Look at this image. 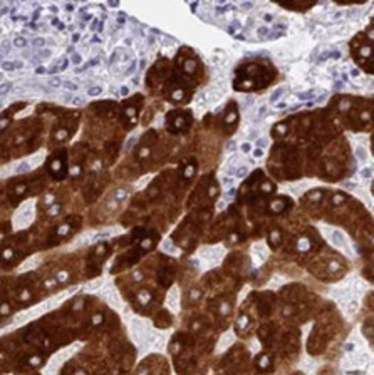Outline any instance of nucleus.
<instances>
[{"label":"nucleus","mask_w":374,"mask_h":375,"mask_svg":"<svg viewBox=\"0 0 374 375\" xmlns=\"http://www.w3.org/2000/svg\"><path fill=\"white\" fill-rule=\"evenodd\" d=\"M10 87H12L10 84H2V86H0V94H2V95H5V94L10 91Z\"/></svg>","instance_id":"f704fd0d"},{"label":"nucleus","mask_w":374,"mask_h":375,"mask_svg":"<svg viewBox=\"0 0 374 375\" xmlns=\"http://www.w3.org/2000/svg\"><path fill=\"white\" fill-rule=\"evenodd\" d=\"M357 156H359V158H364V151H361V149H357Z\"/></svg>","instance_id":"680f3d73"},{"label":"nucleus","mask_w":374,"mask_h":375,"mask_svg":"<svg viewBox=\"0 0 374 375\" xmlns=\"http://www.w3.org/2000/svg\"><path fill=\"white\" fill-rule=\"evenodd\" d=\"M124 22H126V20H124V17H119V18H117V24H124Z\"/></svg>","instance_id":"e2e57ef3"},{"label":"nucleus","mask_w":374,"mask_h":375,"mask_svg":"<svg viewBox=\"0 0 374 375\" xmlns=\"http://www.w3.org/2000/svg\"><path fill=\"white\" fill-rule=\"evenodd\" d=\"M284 91H285V89H282V87H280V89H277V91H275V92H273V94H272V97H270V102H275V101H277V99H278V97H280V95H282V94H284Z\"/></svg>","instance_id":"393cba45"},{"label":"nucleus","mask_w":374,"mask_h":375,"mask_svg":"<svg viewBox=\"0 0 374 375\" xmlns=\"http://www.w3.org/2000/svg\"><path fill=\"white\" fill-rule=\"evenodd\" d=\"M344 201V196H334V204H341Z\"/></svg>","instance_id":"a18cd8bd"},{"label":"nucleus","mask_w":374,"mask_h":375,"mask_svg":"<svg viewBox=\"0 0 374 375\" xmlns=\"http://www.w3.org/2000/svg\"><path fill=\"white\" fill-rule=\"evenodd\" d=\"M91 42H96V44H99V42H101V39H99L97 35H92V39H91Z\"/></svg>","instance_id":"4d7b16f0"},{"label":"nucleus","mask_w":374,"mask_h":375,"mask_svg":"<svg viewBox=\"0 0 374 375\" xmlns=\"http://www.w3.org/2000/svg\"><path fill=\"white\" fill-rule=\"evenodd\" d=\"M102 321H104V317H102L101 313H96V315L92 317V325H94V327H97V325H101Z\"/></svg>","instance_id":"6ab92c4d"},{"label":"nucleus","mask_w":374,"mask_h":375,"mask_svg":"<svg viewBox=\"0 0 374 375\" xmlns=\"http://www.w3.org/2000/svg\"><path fill=\"white\" fill-rule=\"evenodd\" d=\"M218 313H220V315H227V313H230V303H227V301H225V303L220 305Z\"/></svg>","instance_id":"f3484780"},{"label":"nucleus","mask_w":374,"mask_h":375,"mask_svg":"<svg viewBox=\"0 0 374 375\" xmlns=\"http://www.w3.org/2000/svg\"><path fill=\"white\" fill-rule=\"evenodd\" d=\"M193 173H195V164H191L190 167L186 166V167H185V171H183V176H185V178H191Z\"/></svg>","instance_id":"5701e85b"},{"label":"nucleus","mask_w":374,"mask_h":375,"mask_svg":"<svg viewBox=\"0 0 374 375\" xmlns=\"http://www.w3.org/2000/svg\"><path fill=\"white\" fill-rule=\"evenodd\" d=\"M22 66H24L22 62H2L3 71H15V69H20Z\"/></svg>","instance_id":"9d476101"},{"label":"nucleus","mask_w":374,"mask_h":375,"mask_svg":"<svg viewBox=\"0 0 374 375\" xmlns=\"http://www.w3.org/2000/svg\"><path fill=\"white\" fill-rule=\"evenodd\" d=\"M44 206H52L55 203V198H54V194H47V196H44Z\"/></svg>","instance_id":"dca6fc26"},{"label":"nucleus","mask_w":374,"mask_h":375,"mask_svg":"<svg viewBox=\"0 0 374 375\" xmlns=\"http://www.w3.org/2000/svg\"><path fill=\"white\" fill-rule=\"evenodd\" d=\"M67 278H69V273H67L66 270H60L59 273L55 275V281H59V283H64V281H67Z\"/></svg>","instance_id":"ddd939ff"},{"label":"nucleus","mask_w":374,"mask_h":375,"mask_svg":"<svg viewBox=\"0 0 374 375\" xmlns=\"http://www.w3.org/2000/svg\"><path fill=\"white\" fill-rule=\"evenodd\" d=\"M12 258H14V248H5L0 253V265H7Z\"/></svg>","instance_id":"39448f33"},{"label":"nucleus","mask_w":374,"mask_h":375,"mask_svg":"<svg viewBox=\"0 0 374 375\" xmlns=\"http://www.w3.org/2000/svg\"><path fill=\"white\" fill-rule=\"evenodd\" d=\"M273 189H275V188H273V184H272L270 181L262 183V191H263V193H272Z\"/></svg>","instance_id":"2eb2a0df"},{"label":"nucleus","mask_w":374,"mask_h":375,"mask_svg":"<svg viewBox=\"0 0 374 375\" xmlns=\"http://www.w3.org/2000/svg\"><path fill=\"white\" fill-rule=\"evenodd\" d=\"M216 194H218V186H216V184H212V186H210V193H208V196H210V198H215Z\"/></svg>","instance_id":"c756f323"},{"label":"nucleus","mask_w":374,"mask_h":375,"mask_svg":"<svg viewBox=\"0 0 374 375\" xmlns=\"http://www.w3.org/2000/svg\"><path fill=\"white\" fill-rule=\"evenodd\" d=\"M9 124H10L9 117H2V119H0V131H3V129H5Z\"/></svg>","instance_id":"473e14b6"},{"label":"nucleus","mask_w":374,"mask_h":375,"mask_svg":"<svg viewBox=\"0 0 374 375\" xmlns=\"http://www.w3.org/2000/svg\"><path fill=\"white\" fill-rule=\"evenodd\" d=\"M72 104H76V106H82V104H84V99H82V97H74V99H72Z\"/></svg>","instance_id":"4c0bfd02"},{"label":"nucleus","mask_w":374,"mask_h":375,"mask_svg":"<svg viewBox=\"0 0 374 375\" xmlns=\"http://www.w3.org/2000/svg\"><path fill=\"white\" fill-rule=\"evenodd\" d=\"M346 350H354V343H347V345H346Z\"/></svg>","instance_id":"bf43d9fd"},{"label":"nucleus","mask_w":374,"mask_h":375,"mask_svg":"<svg viewBox=\"0 0 374 375\" xmlns=\"http://www.w3.org/2000/svg\"><path fill=\"white\" fill-rule=\"evenodd\" d=\"M247 173H249V169H247L245 166H242V167H238V169H236V176H238V178H245Z\"/></svg>","instance_id":"c85d7f7f"},{"label":"nucleus","mask_w":374,"mask_h":375,"mask_svg":"<svg viewBox=\"0 0 374 375\" xmlns=\"http://www.w3.org/2000/svg\"><path fill=\"white\" fill-rule=\"evenodd\" d=\"M134 141H136V137H131V139L128 141V144H126V149H129V147H131V146H133V143H134Z\"/></svg>","instance_id":"864d4df0"},{"label":"nucleus","mask_w":374,"mask_h":375,"mask_svg":"<svg viewBox=\"0 0 374 375\" xmlns=\"http://www.w3.org/2000/svg\"><path fill=\"white\" fill-rule=\"evenodd\" d=\"M136 300H138L143 307H146V305L153 300V295H151V292H148V290H141V292L136 295Z\"/></svg>","instance_id":"20e7f679"},{"label":"nucleus","mask_w":374,"mask_h":375,"mask_svg":"<svg viewBox=\"0 0 374 375\" xmlns=\"http://www.w3.org/2000/svg\"><path fill=\"white\" fill-rule=\"evenodd\" d=\"M262 154H263V151H262V149H255V151H253V156H255V158H260Z\"/></svg>","instance_id":"8fccbe9b"},{"label":"nucleus","mask_w":374,"mask_h":375,"mask_svg":"<svg viewBox=\"0 0 374 375\" xmlns=\"http://www.w3.org/2000/svg\"><path fill=\"white\" fill-rule=\"evenodd\" d=\"M10 312H12V308H10L9 303H2L0 305V315H9Z\"/></svg>","instance_id":"a211bd4d"},{"label":"nucleus","mask_w":374,"mask_h":375,"mask_svg":"<svg viewBox=\"0 0 374 375\" xmlns=\"http://www.w3.org/2000/svg\"><path fill=\"white\" fill-rule=\"evenodd\" d=\"M285 129H287V127H285V126H282V124H278V126H277V131H278V132H282V134L285 132Z\"/></svg>","instance_id":"5fc2aeb1"},{"label":"nucleus","mask_w":374,"mask_h":375,"mask_svg":"<svg viewBox=\"0 0 374 375\" xmlns=\"http://www.w3.org/2000/svg\"><path fill=\"white\" fill-rule=\"evenodd\" d=\"M81 55H79V54H74V55H72V64H79V62H81Z\"/></svg>","instance_id":"ea45409f"},{"label":"nucleus","mask_w":374,"mask_h":375,"mask_svg":"<svg viewBox=\"0 0 374 375\" xmlns=\"http://www.w3.org/2000/svg\"><path fill=\"white\" fill-rule=\"evenodd\" d=\"M227 149H228V151H235V141H230V143H228V146H227Z\"/></svg>","instance_id":"09e8293b"},{"label":"nucleus","mask_w":374,"mask_h":375,"mask_svg":"<svg viewBox=\"0 0 374 375\" xmlns=\"http://www.w3.org/2000/svg\"><path fill=\"white\" fill-rule=\"evenodd\" d=\"M62 86L66 87L67 91H77V86H76L74 82H71V80H66V82H62Z\"/></svg>","instance_id":"a878e982"},{"label":"nucleus","mask_w":374,"mask_h":375,"mask_svg":"<svg viewBox=\"0 0 374 375\" xmlns=\"http://www.w3.org/2000/svg\"><path fill=\"white\" fill-rule=\"evenodd\" d=\"M200 296H201V293L198 292V290H191V292H190V298H191V300H198Z\"/></svg>","instance_id":"e433bc0d"},{"label":"nucleus","mask_w":374,"mask_h":375,"mask_svg":"<svg viewBox=\"0 0 374 375\" xmlns=\"http://www.w3.org/2000/svg\"><path fill=\"white\" fill-rule=\"evenodd\" d=\"M14 45L15 47H25V45H27V40H25L24 37H18V39L14 40Z\"/></svg>","instance_id":"b1692460"},{"label":"nucleus","mask_w":374,"mask_h":375,"mask_svg":"<svg viewBox=\"0 0 374 375\" xmlns=\"http://www.w3.org/2000/svg\"><path fill=\"white\" fill-rule=\"evenodd\" d=\"M49 171L52 173L55 179H62L64 174H66V166H64V158H59V156H54L51 161H49Z\"/></svg>","instance_id":"f257e3e1"},{"label":"nucleus","mask_w":374,"mask_h":375,"mask_svg":"<svg viewBox=\"0 0 374 375\" xmlns=\"http://www.w3.org/2000/svg\"><path fill=\"white\" fill-rule=\"evenodd\" d=\"M269 32H270L269 27H260V29L257 30V35L260 37V39H265V37L269 39Z\"/></svg>","instance_id":"4468645a"},{"label":"nucleus","mask_w":374,"mask_h":375,"mask_svg":"<svg viewBox=\"0 0 374 375\" xmlns=\"http://www.w3.org/2000/svg\"><path fill=\"white\" fill-rule=\"evenodd\" d=\"M185 69H186L188 72H193V71H195V64H193V62H190V64L186 62V64H185Z\"/></svg>","instance_id":"79ce46f5"},{"label":"nucleus","mask_w":374,"mask_h":375,"mask_svg":"<svg viewBox=\"0 0 374 375\" xmlns=\"http://www.w3.org/2000/svg\"><path fill=\"white\" fill-rule=\"evenodd\" d=\"M49 84H51L52 87H60V86H62V82H60V79H59V77L51 79V82H49Z\"/></svg>","instance_id":"c9c22d12"},{"label":"nucleus","mask_w":374,"mask_h":375,"mask_svg":"<svg viewBox=\"0 0 374 375\" xmlns=\"http://www.w3.org/2000/svg\"><path fill=\"white\" fill-rule=\"evenodd\" d=\"M101 92H102V87L101 86H94V87H91V89L87 91V94H89V95H99Z\"/></svg>","instance_id":"412c9836"},{"label":"nucleus","mask_w":374,"mask_h":375,"mask_svg":"<svg viewBox=\"0 0 374 375\" xmlns=\"http://www.w3.org/2000/svg\"><path fill=\"white\" fill-rule=\"evenodd\" d=\"M334 241L337 244H342V236H341V233H334Z\"/></svg>","instance_id":"58836bf2"},{"label":"nucleus","mask_w":374,"mask_h":375,"mask_svg":"<svg viewBox=\"0 0 374 375\" xmlns=\"http://www.w3.org/2000/svg\"><path fill=\"white\" fill-rule=\"evenodd\" d=\"M76 375H86V372H84V370H77V372H76Z\"/></svg>","instance_id":"338daca9"},{"label":"nucleus","mask_w":374,"mask_h":375,"mask_svg":"<svg viewBox=\"0 0 374 375\" xmlns=\"http://www.w3.org/2000/svg\"><path fill=\"white\" fill-rule=\"evenodd\" d=\"M25 193H27V184H17V186L14 188V194H12V196L18 200V198H24Z\"/></svg>","instance_id":"0eeeda50"},{"label":"nucleus","mask_w":374,"mask_h":375,"mask_svg":"<svg viewBox=\"0 0 374 375\" xmlns=\"http://www.w3.org/2000/svg\"><path fill=\"white\" fill-rule=\"evenodd\" d=\"M35 72H37V74H45L47 71H45L44 67H37V69H35Z\"/></svg>","instance_id":"6e6d98bb"},{"label":"nucleus","mask_w":374,"mask_h":375,"mask_svg":"<svg viewBox=\"0 0 374 375\" xmlns=\"http://www.w3.org/2000/svg\"><path fill=\"white\" fill-rule=\"evenodd\" d=\"M60 208H62V206H60L59 203H57L55 206L52 204V206H51V209H49V214H51V216H57V214H59V211H60Z\"/></svg>","instance_id":"4be33fe9"},{"label":"nucleus","mask_w":374,"mask_h":375,"mask_svg":"<svg viewBox=\"0 0 374 375\" xmlns=\"http://www.w3.org/2000/svg\"><path fill=\"white\" fill-rule=\"evenodd\" d=\"M134 67H136V60H133V62L129 64V69H128V71H126V74H131V72L134 71Z\"/></svg>","instance_id":"c03bdc74"},{"label":"nucleus","mask_w":374,"mask_h":375,"mask_svg":"<svg viewBox=\"0 0 374 375\" xmlns=\"http://www.w3.org/2000/svg\"><path fill=\"white\" fill-rule=\"evenodd\" d=\"M67 137H69V132H67V129H59V131H55V134H54V139L55 141H66Z\"/></svg>","instance_id":"9b49d317"},{"label":"nucleus","mask_w":374,"mask_h":375,"mask_svg":"<svg viewBox=\"0 0 374 375\" xmlns=\"http://www.w3.org/2000/svg\"><path fill=\"white\" fill-rule=\"evenodd\" d=\"M265 20H267V22H272V20H273V17H272V15H269V14H267V15H265Z\"/></svg>","instance_id":"052dcab7"},{"label":"nucleus","mask_w":374,"mask_h":375,"mask_svg":"<svg viewBox=\"0 0 374 375\" xmlns=\"http://www.w3.org/2000/svg\"><path fill=\"white\" fill-rule=\"evenodd\" d=\"M79 39V34H74V37H72V42H77Z\"/></svg>","instance_id":"0e129e2a"},{"label":"nucleus","mask_w":374,"mask_h":375,"mask_svg":"<svg viewBox=\"0 0 374 375\" xmlns=\"http://www.w3.org/2000/svg\"><path fill=\"white\" fill-rule=\"evenodd\" d=\"M247 327H249V317L242 315L238 320H236V330H245Z\"/></svg>","instance_id":"1a4fd4ad"},{"label":"nucleus","mask_w":374,"mask_h":375,"mask_svg":"<svg viewBox=\"0 0 374 375\" xmlns=\"http://www.w3.org/2000/svg\"><path fill=\"white\" fill-rule=\"evenodd\" d=\"M67 66H69V60H67V59H60L59 62H57V66H55V67H52L49 72H51V74H55V72H62Z\"/></svg>","instance_id":"423d86ee"},{"label":"nucleus","mask_w":374,"mask_h":375,"mask_svg":"<svg viewBox=\"0 0 374 375\" xmlns=\"http://www.w3.org/2000/svg\"><path fill=\"white\" fill-rule=\"evenodd\" d=\"M255 146H257V147H263V146H265V139H258L257 143H255Z\"/></svg>","instance_id":"de8ad7c7"},{"label":"nucleus","mask_w":374,"mask_h":375,"mask_svg":"<svg viewBox=\"0 0 374 375\" xmlns=\"http://www.w3.org/2000/svg\"><path fill=\"white\" fill-rule=\"evenodd\" d=\"M277 107H278V109H284V107H285V102H280V104H277Z\"/></svg>","instance_id":"69168bd1"},{"label":"nucleus","mask_w":374,"mask_h":375,"mask_svg":"<svg viewBox=\"0 0 374 375\" xmlns=\"http://www.w3.org/2000/svg\"><path fill=\"white\" fill-rule=\"evenodd\" d=\"M351 74H352L354 77H356V75H359V71H351Z\"/></svg>","instance_id":"774afa93"},{"label":"nucleus","mask_w":374,"mask_h":375,"mask_svg":"<svg viewBox=\"0 0 374 375\" xmlns=\"http://www.w3.org/2000/svg\"><path fill=\"white\" fill-rule=\"evenodd\" d=\"M76 228L74 224L71 223V221H67V223H64V224H60L59 228H57V231H55V235L59 236V238H64V236H67V235H71L72 231H76Z\"/></svg>","instance_id":"f03ea898"},{"label":"nucleus","mask_w":374,"mask_h":375,"mask_svg":"<svg viewBox=\"0 0 374 375\" xmlns=\"http://www.w3.org/2000/svg\"><path fill=\"white\" fill-rule=\"evenodd\" d=\"M284 201L285 200H275V203H272V206H270L272 211L273 213H282L284 211Z\"/></svg>","instance_id":"f8f14e48"},{"label":"nucleus","mask_w":374,"mask_h":375,"mask_svg":"<svg viewBox=\"0 0 374 375\" xmlns=\"http://www.w3.org/2000/svg\"><path fill=\"white\" fill-rule=\"evenodd\" d=\"M250 147H252V146H250L249 143H243V144H242V152H250Z\"/></svg>","instance_id":"37998d69"},{"label":"nucleus","mask_w":374,"mask_h":375,"mask_svg":"<svg viewBox=\"0 0 374 375\" xmlns=\"http://www.w3.org/2000/svg\"><path fill=\"white\" fill-rule=\"evenodd\" d=\"M39 55H42V57L45 59V57L51 55V50H47V49H45V50H40V52H39Z\"/></svg>","instance_id":"49530a36"},{"label":"nucleus","mask_w":374,"mask_h":375,"mask_svg":"<svg viewBox=\"0 0 374 375\" xmlns=\"http://www.w3.org/2000/svg\"><path fill=\"white\" fill-rule=\"evenodd\" d=\"M265 111H267V107H260V111H258V116H257V119H260V117L265 114Z\"/></svg>","instance_id":"603ef678"},{"label":"nucleus","mask_w":374,"mask_h":375,"mask_svg":"<svg viewBox=\"0 0 374 375\" xmlns=\"http://www.w3.org/2000/svg\"><path fill=\"white\" fill-rule=\"evenodd\" d=\"M255 363H257V367L260 370H267L270 365H272V358H270L267 353H262V355H258V358H257Z\"/></svg>","instance_id":"7ed1b4c3"},{"label":"nucleus","mask_w":374,"mask_h":375,"mask_svg":"<svg viewBox=\"0 0 374 375\" xmlns=\"http://www.w3.org/2000/svg\"><path fill=\"white\" fill-rule=\"evenodd\" d=\"M24 171H29V163H27V161H24V163H22L20 166L17 167V174L24 173Z\"/></svg>","instance_id":"cd10ccee"},{"label":"nucleus","mask_w":374,"mask_h":375,"mask_svg":"<svg viewBox=\"0 0 374 375\" xmlns=\"http://www.w3.org/2000/svg\"><path fill=\"white\" fill-rule=\"evenodd\" d=\"M17 298L20 301H30V300H32V293H30V290L24 288V290H20V292H18Z\"/></svg>","instance_id":"6e6552de"},{"label":"nucleus","mask_w":374,"mask_h":375,"mask_svg":"<svg viewBox=\"0 0 374 375\" xmlns=\"http://www.w3.org/2000/svg\"><path fill=\"white\" fill-rule=\"evenodd\" d=\"M44 44H45L44 39H35V40H34V45H35V47H42Z\"/></svg>","instance_id":"a19ab883"},{"label":"nucleus","mask_w":374,"mask_h":375,"mask_svg":"<svg viewBox=\"0 0 374 375\" xmlns=\"http://www.w3.org/2000/svg\"><path fill=\"white\" fill-rule=\"evenodd\" d=\"M126 196H128V191H126V189H117L116 193H114V198H116L117 201H119V200H124Z\"/></svg>","instance_id":"aec40b11"},{"label":"nucleus","mask_w":374,"mask_h":375,"mask_svg":"<svg viewBox=\"0 0 374 375\" xmlns=\"http://www.w3.org/2000/svg\"><path fill=\"white\" fill-rule=\"evenodd\" d=\"M253 7V3L252 2H245V3H242V9H252Z\"/></svg>","instance_id":"3c124183"},{"label":"nucleus","mask_w":374,"mask_h":375,"mask_svg":"<svg viewBox=\"0 0 374 375\" xmlns=\"http://www.w3.org/2000/svg\"><path fill=\"white\" fill-rule=\"evenodd\" d=\"M40 363H42V357H39V355L30 358V365H32V367H39Z\"/></svg>","instance_id":"bb28decb"},{"label":"nucleus","mask_w":374,"mask_h":375,"mask_svg":"<svg viewBox=\"0 0 374 375\" xmlns=\"http://www.w3.org/2000/svg\"><path fill=\"white\" fill-rule=\"evenodd\" d=\"M236 29H242V27H240V24H238V22H233V24H232L230 27H228V34H235V30Z\"/></svg>","instance_id":"72a5a7b5"},{"label":"nucleus","mask_w":374,"mask_h":375,"mask_svg":"<svg viewBox=\"0 0 374 375\" xmlns=\"http://www.w3.org/2000/svg\"><path fill=\"white\" fill-rule=\"evenodd\" d=\"M128 94V87H121V95H126Z\"/></svg>","instance_id":"13d9d810"},{"label":"nucleus","mask_w":374,"mask_h":375,"mask_svg":"<svg viewBox=\"0 0 374 375\" xmlns=\"http://www.w3.org/2000/svg\"><path fill=\"white\" fill-rule=\"evenodd\" d=\"M314 92H315L314 89H310L309 92H302V94H299V99H302V101H304V99H309V97H312V95H314Z\"/></svg>","instance_id":"2f4dec72"},{"label":"nucleus","mask_w":374,"mask_h":375,"mask_svg":"<svg viewBox=\"0 0 374 375\" xmlns=\"http://www.w3.org/2000/svg\"><path fill=\"white\" fill-rule=\"evenodd\" d=\"M372 174V167H364V169L361 171V176L362 178H371Z\"/></svg>","instance_id":"7c9ffc66"}]
</instances>
